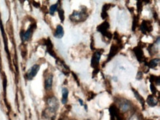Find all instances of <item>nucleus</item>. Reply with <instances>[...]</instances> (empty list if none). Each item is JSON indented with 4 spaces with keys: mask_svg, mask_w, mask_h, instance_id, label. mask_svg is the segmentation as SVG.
Here are the masks:
<instances>
[{
    "mask_svg": "<svg viewBox=\"0 0 160 120\" xmlns=\"http://www.w3.org/2000/svg\"><path fill=\"white\" fill-rule=\"evenodd\" d=\"M83 7V9H81V11H74L72 14L69 16V19L75 22H82L85 21L88 17V13H87V8L86 7Z\"/></svg>",
    "mask_w": 160,
    "mask_h": 120,
    "instance_id": "nucleus-1",
    "label": "nucleus"
},
{
    "mask_svg": "<svg viewBox=\"0 0 160 120\" xmlns=\"http://www.w3.org/2000/svg\"><path fill=\"white\" fill-rule=\"evenodd\" d=\"M142 78V73L141 72H139L138 74H137V80H141Z\"/></svg>",
    "mask_w": 160,
    "mask_h": 120,
    "instance_id": "nucleus-25",
    "label": "nucleus"
},
{
    "mask_svg": "<svg viewBox=\"0 0 160 120\" xmlns=\"http://www.w3.org/2000/svg\"><path fill=\"white\" fill-rule=\"evenodd\" d=\"M119 50H120V46L117 45V44L116 45L115 44H113L112 47H111V50L109 52V54H108V59H111L114 56H115V55H117V53L119 52Z\"/></svg>",
    "mask_w": 160,
    "mask_h": 120,
    "instance_id": "nucleus-14",
    "label": "nucleus"
},
{
    "mask_svg": "<svg viewBox=\"0 0 160 120\" xmlns=\"http://www.w3.org/2000/svg\"><path fill=\"white\" fill-rule=\"evenodd\" d=\"M150 88H151V90L152 91V94L153 95H155L156 94L157 92V88L155 87V85L153 84V83H151V85H150Z\"/></svg>",
    "mask_w": 160,
    "mask_h": 120,
    "instance_id": "nucleus-21",
    "label": "nucleus"
},
{
    "mask_svg": "<svg viewBox=\"0 0 160 120\" xmlns=\"http://www.w3.org/2000/svg\"><path fill=\"white\" fill-rule=\"evenodd\" d=\"M133 52H134L137 60H138L140 63L143 62V60H145V56H144V52H143L142 48H141L139 46H137L136 47L133 49Z\"/></svg>",
    "mask_w": 160,
    "mask_h": 120,
    "instance_id": "nucleus-10",
    "label": "nucleus"
},
{
    "mask_svg": "<svg viewBox=\"0 0 160 120\" xmlns=\"http://www.w3.org/2000/svg\"><path fill=\"white\" fill-rule=\"evenodd\" d=\"M36 24H32L30 26V27L28 28V30H27L26 32H24L23 33V35H22V40L24 41H29L30 39V38H31V36L32 35V33H33V31L34 30L36 29Z\"/></svg>",
    "mask_w": 160,
    "mask_h": 120,
    "instance_id": "nucleus-9",
    "label": "nucleus"
},
{
    "mask_svg": "<svg viewBox=\"0 0 160 120\" xmlns=\"http://www.w3.org/2000/svg\"><path fill=\"white\" fill-rule=\"evenodd\" d=\"M58 4L56 3L55 4V5H52L50 6V13L51 15H53V14L55 13V11H58Z\"/></svg>",
    "mask_w": 160,
    "mask_h": 120,
    "instance_id": "nucleus-18",
    "label": "nucleus"
},
{
    "mask_svg": "<svg viewBox=\"0 0 160 120\" xmlns=\"http://www.w3.org/2000/svg\"><path fill=\"white\" fill-rule=\"evenodd\" d=\"M148 120H152V119H148Z\"/></svg>",
    "mask_w": 160,
    "mask_h": 120,
    "instance_id": "nucleus-27",
    "label": "nucleus"
},
{
    "mask_svg": "<svg viewBox=\"0 0 160 120\" xmlns=\"http://www.w3.org/2000/svg\"><path fill=\"white\" fill-rule=\"evenodd\" d=\"M138 19H139L138 17L134 16V21H133V24H132V30H134V31L136 30L137 26H138Z\"/></svg>",
    "mask_w": 160,
    "mask_h": 120,
    "instance_id": "nucleus-20",
    "label": "nucleus"
},
{
    "mask_svg": "<svg viewBox=\"0 0 160 120\" xmlns=\"http://www.w3.org/2000/svg\"><path fill=\"white\" fill-rule=\"evenodd\" d=\"M58 15H59V18H60L61 22H63L65 19V16H64V11H63V9H58Z\"/></svg>",
    "mask_w": 160,
    "mask_h": 120,
    "instance_id": "nucleus-19",
    "label": "nucleus"
},
{
    "mask_svg": "<svg viewBox=\"0 0 160 120\" xmlns=\"http://www.w3.org/2000/svg\"><path fill=\"white\" fill-rule=\"evenodd\" d=\"M132 91H133V92H134L135 97H136V98H137V100H138L139 103H141V105H142V107H144V105H145V100H144V99H143V97L141 96V95L139 94L138 92H137V91L135 90L134 89H132Z\"/></svg>",
    "mask_w": 160,
    "mask_h": 120,
    "instance_id": "nucleus-17",
    "label": "nucleus"
},
{
    "mask_svg": "<svg viewBox=\"0 0 160 120\" xmlns=\"http://www.w3.org/2000/svg\"><path fill=\"white\" fill-rule=\"evenodd\" d=\"M109 112L111 114V120H121L120 111H119V109L116 105H111L109 108Z\"/></svg>",
    "mask_w": 160,
    "mask_h": 120,
    "instance_id": "nucleus-8",
    "label": "nucleus"
},
{
    "mask_svg": "<svg viewBox=\"0 0 160 120\" xmlns=\"http://www.w3.org/2000/svg\"><path fill=\"white\" fill-rule=\"evenodd\" d=\"M64 35V30H63V28L61 25H58L56 27V30H55V32L54 33V36L56 38H58V39H61Z\"/></svg>",
    "mask_w": 160,
    "mask_h": 120,
    "instance_id": "nucleus-13",
    "label": "nucleus"
},
{
    "mask_svg": "<svg viewBox=\"0 0 160 120\" xmlns=\"http://www.w3.org/2000/svg\"><path fill=\"white\" fill-rule=\"evenodd\" d=\"M110 8V5L109 4H106L105 5L102 7V11L103 12H107L108 10H109Z\"/></svg>",
    "mask_w": 160,
    "mask_h": 120,
    "instance_id": "nucleus-23",
    "label": "nucleus"
},
{
    "mask_svg": "<svg viewBox=\"0 0 160 120\" xmlns=\"http://www.w3.org/2000/svg\"><path fill=\"white\" fill-rule=\"evenodd\" d=\"M110 25L108 24V22H102V24H100L99 26L97 27V30L99 31L100 32H101L102 35L104 36V37L107 38L108 40H111L112 38V34L110 32L108 31V30L109 29Z\"/></svg>",
    "mask_w": 160,
    "mask_h": 120,
    "instance_id": "nucleus-2",
    "label": "nucleus"
},
{
    "mask_svg": "<svg viewBox=\"0 0 160 120\" xmlns=\"http://www.w3.org/2000/svg\"><path fill=\"white\" fill-rule=\"evenodd\" d=\"M137 8H138V12L140 13L142 11V1H138L137 2Z\"/></svg>",
    "mask_w": 160,
    "mask_h": 120,
    "instance_id": "nucleus-22",
    "label": "nucleus"
},
{
    "mask_svg": "<svg viewBox=\"0 0 160 120\" xmlns=\"http://www.w3.org/2000/svg\"><path fill=\"white\" fill-rule=\"evenodd\" d=\"M48 105L49 111H50L51 113H55L57 111H58L59 108V103L58 99L55 97L49 98L48 100Z\"/></svg>",
    "mask_w": 160,
    "mask_h": 120,
    "instance_id": "nucleus-3",
    "label": "nucleus"
},
{
    "mask_svg": "<svg viewBox=\"0 0 160 120\" xmlns=\"http://www.w3.org/2000/svg\"><path fill=\"white\" fill-rule=\"evenodd\" d=\"M101 16H102V19H106V18L108 17V13H107V12H103V11H102V15H101Z\"/></svg>",
    "mask_w": 160,
    "mask_h": 120,
    "instance_id": "nucleus-24",
    "label": "nucleus"
},
{
    "mask_svg": "<svg viewBox=\"0 0 160 120\" xmlns=\"http://www.w3.org/2000/svg\"><path fill=\"white\" fill-rule=\"evenodd\" d=\"M159 62V58H154V59H153V60H151V61H150L148 64H147V66L149 69H154L155 67H157L158 66Z\"/></svg>",
    "mask_w": 160,
    "mask_h": 120,
    "instance_id": "nucleus-16",
    "label": "nucleus"
},
{
    "mask_svg": "<svg viewBox=\"0 0 160 120\" xmlns=\"http://www.w3.org/2000/svg\"><path fill=\"white\" fill-rule=\"evenodd\" d=\"M68 95H69V90L67 88L62 89V99H61V102L63 104H66L68 101Z\"/></svg>",
    "mask_w": 160,
    "mask_h": 120,
    "instance_id": "nucleus-15",
    "label": "nucleus"
},
{
    "mask_svg": "<svg viewBox=\"0 0 160 120\" xmlns=\"http://www.w3.org/2000/svg\"><path fill=\"white\" fill-rule=\"evenodd\" d=\"M33 5H35V7H38L40 6L39 4H36V2H33Z\"/></svg>",
    "mask_w": 160,
    "mask_h": 120,
    "instance_id": "nucleus-26",
    "label": "nucleus"
},
{
    "mask_svg": "<svg viewBox=\"0 0 160 120\" xmlns=\"http://www.w3.org/2000/svg\"><path fill=\"white\" fill-rule=\"evenodd\" d=\"M118 103L120 105V109L121 111L122 112H126V111H128L129 110L131 109V107H132V105H131V102L127 100L126 99H119L118 101Z\"/></svg>",
    "mask_w": 160,
    "mask_h": 120,
    "instance_id": "nucleus-4",
    "label": "nucleus"
},
{
    "mask_svg": "<svg viewBox=\"0 0 160 120\" xmlns=\"http://www.w3.org/2000/svg\"><path fill=\"white\" fill-rule=\"evenodd\" d=\"M147 103L148 104L149 106L151 107H154L158 104V99L155 95H149L147 98Z\"/></svg>",
    "mask_w": 160,
    "mask_h": 120,
    "instance_id": "nucleus-11",
    "label": "nucleus"
},
{
    "mask_svg": "<svg viewBox=\"0 0 160 120\" xmlns=\"http://www.w3.org/2000/svg\"><path fill=\"white\" fill-rule=\"evenodd\" d=\"M53 83V76L52 74H50L48 78H46L44 81V86L46 90H50L52 87Z\"/></svg>",
    "mask_w": 160,
    "mask_h": 120,
    "instance_id": "nucleus-12",
    "label": "nucleus"
},
{
    "mask_svg": "<svg viewBox=\"0 0 160 120\" xmlns=\"http://www.w3.org/2000/svg\"><path fill=\"white\" fill-rule=\"evenodd\" d=\"M140 30L144 34L150 33L152 32L153 26L151 24V22L148 20H143L140 25Z\"/></svg>",
    "mask_w": 160,
    "mask_h": 120,
    "instance_id": "nucleus-6",
    "label": "nucleus"
},
{
    "mask_svg": "<svg viewBox=\"0 0 160 120\" xmlns=\"http://www.w3.org/2000/svg\"><path fill=\"white\" fill-rule=\"evenodd\" d=\"M40 70V65L38 64H35L34 66H32L30 70L28 71V72L27 73L26 78L28 80H31L33 79L36 76L37 73Z\"/></svg>",
    "mask_w": 160,
    "mask_h": 120,
    "instance_id": "nucleus-7",
    "label": "nucleus"
},
{
    "mask_svg": "<svg viewBox=\"0 0 160 120\" xmlns=\"http://www.w3.org/2000/svg\"><path fill=\"white\" fill-rule=\"evenodd\" d=\"M102 52H104V50H100H100L96 51L95 53H94L93 56H92V61H91V66L93 67L95 70V69L98 68V65H99V61L100 60V57H101Z\"/></svg>",
    "mask_w": 160,
    "mask_h": 120,
    "instance_id": "nucleus-5",
    "label": "nucleus"
}]
</instances>
